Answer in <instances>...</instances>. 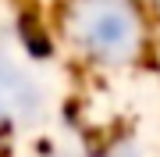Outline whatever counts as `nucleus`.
<instances>
[{"instance_id":"1","label":"nucleus","mask_w":160,"mask_h":157,"mask_svg":"<svg viewBox=\"0 0 160 157\" xmlns=\"http://www.w3.org/2000/svg\"><path fill=\"white\" fill-rule=\"evenodd\" d=\"M75 29L92 54L121 57L135 43V18L121 0H86L75 14Z\"/></svg>"}]
</instances>
